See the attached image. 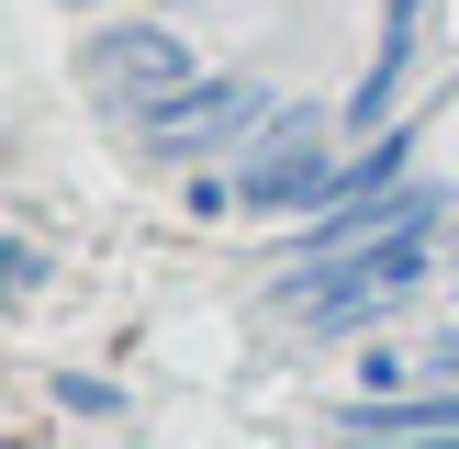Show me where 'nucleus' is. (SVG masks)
<instances>
[{"label":"nucleus","instance_id":"nucleus-4","mask_svg":"<svg viewBox=\"0 0 459 449\" xmlns=\"http://www.w3.org/2000/svg\"><path fill=\"white\" fill-rule=\"evenodd\" d=\"M258 124V79H179L169 101H146V135L169 157H213L224 135H247Z\"/></svg>","mask_w":459,"mask_h":449},{"label":"nucleus","instance_id":"nucleus-2","mask_svg":"<svg viewBox=\"0 0 459 449\" xmlns=\"http://www.w3.org/2000/svg\"><path fill=\"white\" fill-rule=\"evenodd\" d=\"M325 112H281V124L258 135V157L236 169V202L247 214H303V202H325Z\"/></svg>","mask_w":459,"mask_h":449},{"label":"nucleus","instance_id":"nucleus-1","mask_svg":"<svg viewBox=\"0 0 459 449\" xmlns=\"http://www.w3.org/2000/svg\"><path fill=\"white\" fill-rule=\"evenodd\" d=\"M426 281V224H393V236H359V259H325L303 269V314L314 326H370L393 292Z\"/></svg>","mask_w":459,"mask_h":449},{"label":"nucleus","instance_id":"nucleus-5","mask_svg":"<svg viewBox=\"0 0 459 449\" xmlns=\"http://www.w3.org/2000/svg\"><path fill=\"white\" fill-rule=\"evenodd\" d=\"M459 427V393L437 404H348V438H448Z\"/></svg>","mask_w":459,"mask_h":449},{"label":"nucleus","instance_id":"nucleus-3","mask_svg":"<svg viewBox=\"0 0 459 449\" xmlns=\"http://www.w3.org/2000/svg\"><path fill=\"white\" fill-rule=\"evenodd\" d=\"M179 79H191V45H179V34H157V22L90 34V90H101L112 112H146V101H169Z\"/></svg>","mask_w":459,"mask_h":449},{"label":"nucleus","instance_id":"nucleus-8","mask_svg":"<svg viewBox=\"0 0 459 449\" xmlns=\"http://www.w3.org/2000/svg\"><path fill=\"white\" fill-rule=\"evenodd\" d=\"M79 12H90V0H79Z\"/></svg>","mask_w":459,"mask_h":449},{"label":"nucleus","instance_id":"nucleus-6","mask_svg":"<svg viewBox=\"0 0 459 449\" xmlns=\"http://www.w3.org/2000/svg\"><path fill=\"white\" fill-rule=\"evenodd\" d=\"M56 404H67V416H112V404H124V393H112V382H90V371H79V382H56Z\"/></svg>","mask_w":459,"mask_h":449},{"label":"nucleus","instance_id":"nucleus-7","mask_svg":"<svg viewBox=\"0 0 459 449\" xmlns=\"http://www.w3.org/2000/svg\"><path fill=\"white\" fill-rule=\"evenodd\" d=\"M426 371H437V382H459V337H437V348H426Z\"/></svg>","mask_w":459,"mask_h":449}]
</instances>
